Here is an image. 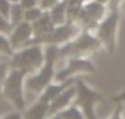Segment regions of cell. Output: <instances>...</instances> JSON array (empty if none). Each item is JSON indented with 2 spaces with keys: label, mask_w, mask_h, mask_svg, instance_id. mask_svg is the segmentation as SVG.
<instances>
[{
  "label": "cell",
  "mask_w": 125,
  "mask_h": 119,
  "mask_svg": "<svg viewBox=\"0 0 125 119\" xmlns=\"http://www.w3.org/2000/svg\"><path fill=\"white\" fill-rule=\"evenodd\" d=\"M58 53L59 47L44 45V64L37 73L28 75L25 80V101L27 106L37 101L44 88L53 82L56 73Z\"/></svg>",
  "instance_id": "6da1fadb"
},
{
  "label": "cell",
  "mask_w": 125,
  "mask_h": 119,
  "mask_svg": "<svg viewBox=\"0 0 125 119\" xmlns=\"http://www.w3.org/2000/svg\"><path fill=\"white\" fill-rule=\"evenodd\" d=\"M28 74L22 70L9 69L1 90L3 99L21 113L27 107L25 101V80Z\"/></svg>",
  "instance_id": "7a4b0ae2"
},
{
  "label": "cell",
  "mask_w": 125,
  "mask_h": 119,
  "mask_svg": "<svg viewBox=\"0 0 125 119\" xmlns=\"http://www.w3.org/2000/svg\"><path fill=\"white\" fill-rule=\"evenodd\" d=\"M101 48L102 45L93 32L82 31L77 37L59 47L58 60H66L71 58H88Z\"/></svg>",
  "instance_id": "3957f363"
},
{
  "label": "cell",
  "mask_w": 125,
  "mask_h": 119,
  "mask_svg": "<svg viewBox=\"0 0 125 119\" xmlns=\"http://www.w3.org/2000/svg\"><path fill=\"white\" fill-rule=\"evenodd\" d=\"M44 64V45L31 44L14 52L9 60L10 69L22 70L28 75L37 73Z\"/></svg>",
  "instance_id": "277c9868"
},
{
  "label": "cell",
  "mask_w": 125,
  "mask_h": 119,
  "mask_svg": "<svg viewBox=\"0 0 125 119\" xmlns=\"http://www.w3.org/2000/svg\"><path fill=\"white\" fill-rule=\"evenodd\" d=\"M119 10H108L105 17L94 30V36L99 41L102 48L109 54L114 55L118 48V32L120 23Z\"/></svg>",
  "instance_id": "5b68a950"
},
{
  "label": "cell",
  "mask_w": 125,
  "mask_h": 119,
  "mask_svg": "<svg viewBox=\"0 0 125 119\" xmlns=\"http://www.w3.org/2000/svg\"><path fill=\"white\" fill-rule=\"evenodd\" d=\"M75 87H76V97L73 104L77 106L82 110L86 119H97L96 112L98 104L102 103L104 99L103 93L92 88L82 79L79 77L75 81Z\"/></svg>",
  "instance_id": "8992f818"
},
{
  "label": "cell",
  "mask_w": 125,
  "mask_h": 119,
  "mask_svg": "<svg viewBox=\"0 0 125 119\" xmlns=\"http://www.w3.org/2000/svg\"><path fill=\"white\" fill-rule=\"evenodd\" d=\"M58 62H64V64L60 69H56L53 82L59 84L71 79H77L80 75H91L96 73V66L88 58H71Z\"/></svg>",
  "instance_id": "52a82bcc"
},
{
  "label": "cell",
  "mask_w": 125,
  "mask_h": 119,
  "mask_svg": "<svg viewBox=\"0 0 125 119\" xmlns=\"http://www.w3.org/2000/svg\"><path fill=\"white\" fill-rule=\"evenodd\" d=\"M107 14H108L107 6L94 1V0L86 1L81 8L76 23L81 27L82 31L94 32V30L101 23V21L105 17Z\"/></svg>",
  "instance_id": "ba28073f"
},
{
  "label": "cell",
  "mask_w": 125,
  "mask_h": 119,
  "mask_svg": "<svg viewBox=\"0 0 125 119\" xmlns=\"http://www.w3.org/2000/svg\"><path fill=\"white\" fill-rule=\"evenodd\" d=\"M82 32L81 27L76 22H66L61 26H55L53 32L42 42V45H56L61 47L70 42Z\"/></svg>",
  "instance_id": "9c48e42d"
},
{
  "label": "cell",
  "mask_w": 125,
  "mask_h": 119,
  "mask_svg": "<svg viewBox=\"0 0 125 119\" xmlns=\"http://www.w3.org/2000/svg\"><path fill=\"white\" fill-rule=\"evenodd\" d=\"M32 39H33L32 25L26 21H22L19 25L14 26L11 33L9 34L10 45L14 52H17L25 47H28Z\"/></svg>",
  "instance_id": "30bf717a"
},
{
  "label": "cell",
  "mask_w": 125,
  "mask_h": 119,
  "mask_svg": "<svg viewBox=\"0 0 125 119\" xmlns=\"http://www.w3.org/2000/svg\"><path fill=\"white\" fill-rule=\"evenodd\" d=\"M75 97H76V87H75V84H74L70 87H68L66 90H64L59 96H56L49 103L48 117L59 114L60 112H62L64 109H66L68 107H70L74 103Z\"/></svg>",
  "instance_id": "8fae6325"
},
{
  "label": "cell",
  "mask_w": 125,
  "mask_h": 119,
  "mask_svg": "<svg viewBox=\"0 0 125 119\" xmlns=\"http://www.w3.org/2000/svg\"><path fill=\"white\" fill-rule=\"evenodd\" d=\"M31 25H32V33H33V39H32L31 44H41V45H42V42L53 32V30L55 27L49 19L48 11H44L43 15L36 22H33Z\"/></svg>",
  "instance_id": "7c38bea8"
},
{
  "label": "cell",
  "mask_w": 125,
  "mask_h": 119,
  "mask_svg": "<svg viewBox=\"0 0 125 119\" xmlns=\"http://www.w3.org/2000/svg\"><path fill=\"white\" fill-rule=\"evenodd\" d=\"M76 81V79H71V80H68V81H64V82H52L50 85H48L44 91L41 93V96L38 97L39 101H43L45 103H50L56 96H59L64 90H66L68 87H70L71 85H74Z\"/></svg>",
  "instance_id": "4fadbf2b"
},
{
  "label": "cell",
  "mask_w": 125,
  "mask_h": 119,
  "mask_svg": "<svg viewBox=\"0 0 125 119\" xmlns=\"http://www.w3.org/2000/svg\"><path fill=\"white\" fill-rule=\"evenodd\" d=\"M48 112H49V103L37 99L26 107V109L22 112V118L23 119H47Z\"/></svg>",
  "instance_id": "5bb4252c"
},
{
  "label": "cell",
  "mask_w": 125,
  "mask_h": 119,
  "mask_svg": "<svg viewBox=\"0 0 125 119\" xmlns=\"http://www.w3.org/2000/svg\"><path fill=\"white\" fill-rule=\"evenodd\" d=\"M66 6L68 5L65 0H60L50 10H48L49 19L54 26H61L66 23Z\"/></svg>",
  "instance_id": "9a60e30c"
},
{
  "label": "cell",
  "mask_w": 125,
  "mask_h": 119,
  "mask_svg": "<svg viewBox=\"0 0 125 119\" xmlns=\"http://www.w3.org/2000/svg\"><path fill=\"white\" fill-rule=\"evenodd\" d=\"M59 115H60L61 119H86L83 113H82V110L75 104H71L66 109L60 112Z\"/></svg>",
  "instance_id": "2e32d148"
},
{
  "label": "cell",
  "mask_w": 125,
  "mask_h": 119,
  "mask_svg": "<svg viewBox=\"0 0 125 119\" xmlns=\"http://www.w3.org/2000/svg\"><path fill=\"white\" fill-rule=\"evenodd\" d=\"M23 14H25V10L20 6V4L11 5L10 15H9V20H10L11 25L12 26H16L20 22H22L23 21Z\"/></svg>",
  "instance_id": "e0dca14e"
},
{
  "label": "cell",
  "mask_w": 125,
  "mask_h": 119,
  "mask_svg": "<svg viewBox=\"0 0 125 119\" xmlns=\"http://www.w3.org/2000/svg\"><path fill=\"white\" fill-rule=\"evenodd\" d=\"M14 54V50L10 45V41L8 36L0 34V56H5V58H11Z\"/></svg>",
  "instance_id": "ac0fdd59"
},
{
  "label": "cell",
  "mask_w": 125,
  "mask_h": 119,
  "mask_svg": "<svg viewBox=\"0 0 125 119\" xmlns=\"http://www.w3.org/2000/svg\"><path fill=\"white\" fill-rule=\"evenodd\" d=\"M43 12L44 11L39 6H36V8H32L30 10H26L25 14H23V21H26L28 23H33L43 15Z\"/></svg>",
  "instance_id": "d6986e66"
},
{
  "label": "cell",
  "mask_w": 125,
  "mask_h": 119,
  "mask_svg": "<svg viewBox=\"0 0 125 119\" xmlns=\"http://www.w3.org/2000/svg\"><path fill=\"white\" fill-rule=\"evenodd\" d=\"M9 60L10 59H6V60H0V99H3L1 97V90H3V84H4V80L9 73Z\"/></svg>",
  "instance_id": "ffe728a7"
},
{
  "label": "cell",
  "mask_w": 125,
  "mask_h": 119,
  "mask_svg": "<svg viewBox=\"0 0 125 119\" xmlns=\"http://www.w3.org/2000/svg\"><path fill=\"white\" fill-rule=\"evenodd\" d=\"M12 28H14V26L11 25L10 20L0 14V34H4V36L9 37V34L11 33Z\"/></svg>",
  "instance_id": "44dd1931"
},
{
  "label": "cell",
  "mask_w": 125,
  "mask_h": 119,
  "mask_svg": "<svg viewBox=\"0 0 125 119\" xmlns=\"http://www.w3.org/2000/svg\"><path fill=\"white\" fill-rule=\"evenodd\" d=\"M82 6H66V22H76Z\"/></svg>",
  "instance_id": "7402d4cb"
},
{
  "label": "cell",
  "mask_w": 125,
  "mask_h": 119,
  "mask_svg": "<svg viewBox=\"0 0 125 119\" xmlns=\"http://www.w3.org/2000/svg\"><path fill=\"white\" fill-rule=\"evenodd\" d=\"M10 10H11V3L9 0H0V14L9 19Z\"/></svg>",
  "instance_id": "603a6c76"
},
{
  "label": "cell",
  "mask_w": 125,
  "mask_h": 119,
  "mask_svg": "<svg viewBox=\"0 0 125 119\" xmlns=\"http://www.w3.org/2000/svg\"><path fill=\"white\" fill-rule=\"evenodd\" d=\"M60 0H39V8L43 11H48L50 10L55 4H58Z\"/></svg>",
  "instance_id": "cb8c5ba5"
},
{
  "label": "cell",
  "mask_w": 125,
  "mask_h": 119,
  "mask_svg": "<svg viewBox=\"0 0 125 119\" xmlns=\"http://www.w3.org/2000/svg\"><path fill=\"white\" fill-rule=\"evenodd\" d=\"M20 6L26 11V10H30V9L39 6V5H38V0H21V1H20Z\"/></svg>",
  "instance_id": "d4e9b609"
},
{
  "label": "cell",
  "mask_w": 125,
  "mask_h": 119,
  "mask_svg": "<svg viewBox=\"0 0 125 119\" xmlns=\"http://www.w3.org/2000/svg\"><path fill=\"white\" fill-rule=\"evenodd\" d=\"M0 119H23L22 118V113L17 112V110H12V112H8L3 115H0Z\"/></svg>",
  "instance_id": "484cf974"
},
{
  "label": "cell",
  "mask_w": 125,
  "mask_h": 119,
  "mask_svg": "<svg viewBox=\"0 0 125 119\" xmlns=\"http://www.w3.org/2000/svg\"><path fill=\"white\" fill-rule=\"evenodd\" d=\"M123 0H109L108 4V10H119V6L121 5Z\"/></svg>",
  "instance_id": "4316f807"
},
{
  "label": "cell",
  "mask_w": 125,
  "mask_h": 119,
  "mask_svg": "<svg viewBox=\"0 0 125 119\" xmlns=\"http://www.w3.org/2000/svg\"><path fill=\"white\" fill-rule=\"evenodd\" d=\"M68 6H82L86 1L85 0H65Z\"/></svg>",
  "instance_id": "83f0119b"
},
{
  "label": "cell",
  "mask_w": 125,
  "mask_h": 119,
  "mask_svg": "<svg viewBox=\"0 0 125 119\" xmlns=\"http://www.w3.org/2000/svg\"><path fill=\"white\" fill-rule=\"evenodd\" d=\"M119 14H120V16H124L125 17V0H123L121 5L119 6Z\"/></svg>",
  "instance_id": "f1b7e54d"
},
{
  "label": "cell",
  "mask_w": 125,
  "mask_h": 119,
  "mask_svg": "<svg viewBox=\"0 0 125 119\" xmlns=\"http://www.w3.org/2000/svg\"><path fill=\"white\" fill-rule=\"evenodd\" d=\"M94 1H97V3L104 5V6H108V4H109V0H94Z\"/></svg>",
  "instance_id": "f546056e"
},
{
  "label": "cell",
  "mask_w": 125,
  "mask_h": 119,
  "mask_svg": "<svg viewBox=\"0 0 125 119\" xmlns=\"http://www.w3.org/2000/svg\"><path fill=\"white\" fill-rule=\"evenodd\" d=\"M47 119H61L59 114H55V115H52V117H48Z\"/></svg>",
  "instance_id": "4dcf8cb0"
},
{
  "label": "cell",
  "mask_w": 125,
  "mask_h": 119,
  "mask_svg": "<svg viewBox=\"0 0 125 119\" xmlns=\"http://www.w3.org/2000/svg\"><path fill=\"white\" fill-rule=\"evenodd\" d=\"M9 1L11 3V5H14V4H20L21 0H9Z\"/></svg>",
  "instance_id": "1f68e13d"
},
{
  "label": "cell",
  "mask_w": 125,
  "mask_h": 119,
  "mask_svg": "<svg viewBox=\"0 0 125 119\" xmlns=\"http://www.w3.org/2000/svg\"><path fill=\"white\" fill-rule=\"evenodd\" d=\"M85 1H91V0H85Z\"/></svg>",
  "instance_id": "d6a6232c"
},
{
  "label": "cell",
  "mask_w": 125,
  "mask_h": 119,
  "mask_svg": "<svg viewBox=\"0 0 125 119\" xmlns=\"http://www.w3.org/2000/svg\"><path fill=\"white\" fill-rule=\"evenodd\" d=\"M38 5H39V0H38Z\"/></svg>",
  "instance_id": "836d02e7"
}]
</instances>
